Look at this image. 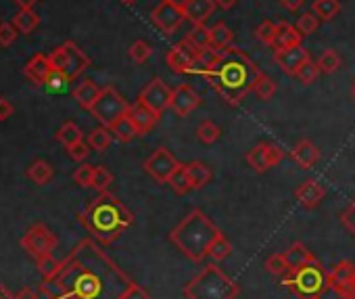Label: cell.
Instances as JSON below:
<instances>
[{
	"instance_id": "obj_1",
	"label": "cell",
	"mask_w": 355,
	"mask_h": 299,
	"mask_svg": "<svg viewBox=\"0 0 355 299\" xmlns=\"http://www.w3.org/2000/svg\"><path fill=\"white\" fill-rule=\"evenodd\" d=\"M132 278L98 247L82 239L61 262L55 276L44 278L40 293L46 299H121Z\"/></svg>"
},
{
	"instance_id": "obj_2",
	"label": "cell",
	"mask_w": 355,
	"mask_h": 299,
	"mask_svg": "<svg viewBox=\"0 0 355 299\" xmlns=\"http://www.w3.org/2000/svg\"><path fill=\"white\" fill-rule=\"evenodd\" d=\"M199 76H203L228 105H239L247 94L253 92L261 71L241 49L230 46L228 51L220 53L211 67L199 71Z\"/></svg>"
},
{
	"instance_id": "obj_3",
	"label": "cell",
	"mask_w": 355,
	"mask_h": 299,
	"mask_svg": "<svg viewBox=\"0 0 355 299\" xmlns=\"http://www.w3.org/2000/svg\"><path fill=\"white\" fill-rule=\"evenodd\" d=\"M78 218L90 237L101 245L115 243L134 224L132 212L109 191L98 193V197H94Z\"/></svg>"
},
{
	"instance_id": "obj_4",
	"label": "cell",
	"mask_w": 355,
	"mask_h": 299,
	"mask_svg": "<svg viewBox=\"0 0 355 299\" xmlns=\"http://www.w3.org/2000/svg\"><path fill=\"white\" fill-rule=\"evenodd\" d=\"M220 234L222 230L211 222V218H207L201 210H193L173 226V230L169 232V241L191 262L201 264L207 257L211 243Z\"/></svg>"
},
{
	"instance_id": "obj_5",
	"label": "cell",
	"mask_w": 355,
	"mask_h": 299,
	"mask_svg": "<svg viewBox=\"0 0 355 299\" xmlns=\"http://www.w3.org/2000/svg\"><path fill=\"white\" fill-rule=\"evenodd\" d=\"M182 293L187 299H236L241 287L216 262H211L184 284Z\"/></svg>"
},
{
	"instance_id": "obj_6",
	"label": "cell",
	"mask_w": 355,
	"mask_h": 299,
	"mask_svg": "<svg viewBox=\"0 0 355 299\" xmlns=\"http://www.w3.org/2000/svg\"><path fill=\"white\" fill-rule=\"evenodd\" d=\"M280 284L288 289L293 295H297L299 299L322 297L326 291H330L328 272L322 268L320 262H311V264L291 270L286 276L280 278Z\"/></svg>"
},
{
	"instance_id": "obj_7",
	"label": "cell",
	"mask_w": 355,
	"mask_h": 299,
	"mask_svg": "<svg viewBox=\"0 0 355 299\" xmlns=\"http://www.w3.org/2000/svg\"><path fill=\"white\" fill-rule=\"evenodd\" d=\"M128 109H130V103L113 86H107V88H103L101 96L92 105L90 113L101 121V126L111 128L115 121H119L121 117L128 115Z\"/></svg>"
},
{
	"instance_id": "obj_8",
	"label": "cell",
	"mask_w": 355,
	"mask_h": 299,
	"mask_svg": "<svg viewBox=\"0 0 355 299\" xmlns=\"http://www.w3.org/2000/svg\"><path fill=\"white\" fill-rule=\"evenodd\" d=\"M21 247L34 259H38V257L49 255V253L55 251V247H57V234L49 226H44V224L38 222V224L30 226L28 232L21 237Z\"/></svg>"
},
{
	"instance_id": "obj_9",
	"label": "cell",
	"mask_w": 355,
	"mask_h": 299,
	"mask_svg": "<svg viewBox=\"0 0 355 299\" xmlns=\"http://www.w3.org/2000/svg\"><path fill=\"white\" fill-rule=\"evenodd\" d=\"M282 160H284V151L278 144H272V142H257L245 155V162L257 174H266L268 170L276 168Z\"/></svg>"
},
{
	"instance_id": "obj_10",
	"label": "cell",
	"mask_w": 355,
	"mask_h": 299,
	"mask_svg": "<svg viewBox=\"0 0 355 299\" xmlns=\"http://www.w3.org/2000/svg\"><path fill=\"white\" fill-rule=\"evenodd\" d=\"M178 166H180V162H178V160L167 151L165 146L155 148L153 155H148L146 162L142 164L144 172H146L153 180H157L159 185H167L169 178H171V174L178 170Z\"/></svg>"
},
{
	"instance_id": "obj_11",
	"label": "cell",
	"mask_w": 355,
	"mask_h": 299,
	"mask_svg": "<svg viewBox=\"0 0 355 299\" xmlns=\"http://www.w3.org/2000/svg\"><path fill=\"white\" fill-rule=\"evenodd\" d=\"M330 291L340 295L343 299L355 297V264L351 259L336 262L328 272Z\"/></svg>"
},
{
	"instance_id": "obj_12",
	"label": "cell",
	"mask_w": 355,
	"mask_h": 299,
	"mask_svg": "<svg viewBox=\"0 0 355 299\" xmlns=\"http://www.w3.org/2000/svg\"><path fill=\"white\" fill-rule=\"evenodd\" d=\"M184 19H187L184 9L169 3V0H161L159 7L153 9V13H150V24L167 36H171L178 28H180Z\"/></svg>"
},
{
	"instance_id": "obj_13",
	"label": "cell",
	"mask_w": 355,
	"mask_h": 299,
	"mask_svg": "<svg viewBox=\"0 0 355 299\" xmlns=\"http://www.w3.org/2000/svg\"><path fill=\"white\" fill-rule=\"evenodd\" d=\"M165 61L175 74H193L199 61V51L184 38L182 42H178L175 46L169 49Z\"/></svg>"
},
{
	"instance_id": "obj_14",
	"label": "cell",
	"mask_w": 355,
	"mask_h": 299,
	"mask_svg": "<svg viewBox=\"0 0 355 299\" xmlns=\"http://www.w3.org/2000/svg\"><path fill=\"white\" fill-rule=\"evenodd\" d=\"M171 88L161 80V78H153L142 90H140V96L138 101L144 103L148 109H153L155 113H163L165 109H169V103H171Z\"/></svg>"
},
{
	"instance_id": "obj_15",
	"label": "cell",
	"mask_w": 355,
	"mask_h": 299,
	"mask_svg": "<svg viewBox=\"0 0 355 299\" xmlns=\"http://www.w3.org/2000/svg\"><path fill=\"white\" fill-rule=\"evenodd\" d=\"M199 105H201V96L195 92V88H193V86H189V84H180V86H175V88H173L169 109H171L175 115L187 117V115H191Z\"/></svg>"
},
{
	"instance_id": "obj_16",
	"label": "cell",
	"mask_w": 355,
	"mask_h": 299,
	"mask_svg": "<svg viewBox=\"0 0 355 299\" xmlns=\"http://www.w3.org/2000/svg\"><path fill=\"white\" fill-rule=\"evenodd\" d=\"M309 61V53L307 49L299 46H291V49H278L274 53V63L286 74V76H295L299 71V67Z\"/></svg>"
},
{
	"instance_id": "obj_17",
	"label": "cell",
	"mask_w": 355,
	"mask_h": 299,
	"mask_svg": "<svg viewBox=\"0 0 355 299\" xmlns=\"http://www.w3.org/2000/svg\"><path fill=\"white\" fill-rule=\"evenodd\" d=\"M324 195H326V187H324L320 180H315V178L303 180V182L297 187V191H295V199H297V203H299L303 210H313V207H318V205L322 203Z\"/></svg>"
},
{
	"instance_id": "obj_18",
	"label": "cell",
	"mask_w": 355,
	"mask_h": 299,
	"mask_svg": "<svg viewBox=\"0 0 355 299\" xmlns=\"http://www.w3.org/2000/svg\"><path fill=\"white\" fill-rule=\"evenodd\" d=\"M128 117L132 119V123L136 126V130H138V134L140 136H144L146 132H150L157 123H159V113H155L153 109H148L144 103H140V101H136L134 105H130V109H128Z\"/></svg>"
},
{
	"instance_id": "obj_19",
	"label": "cell",
	"mask_w": 355,
	"mask_h": 299,
	"mask_svg": "<svg viewBox=\"0 0 355 299\" xmlns=\"http://www.w3.org/2000/svg\"><path fill=\"white\" fill-rule=\"evenodd\" d=\"M65 53H67V63H65V76L67 80H76L78 76H82L88 67H90V59L86 57V53L76 44V42H65Z\"/></svg>"
},
{
	"instance_id": "obj_20",
	"label": "cell",
	"mask_w": 355,
	"mask_h": 299,
	"mask_svg": "<svg viewBox=\"0 0 355 299\" xmlns=\"http://www.w3.org/2000/svg\"><path fill=\"white\" fill-rule=\"evenodd\" d=\"M293 162L303 168V170H311L318 162H320V148L311 142V140H299L293 151H291Z\"/></svg>"
},
{
	"instance_id": "obj_21",
	"label": "cell",
	"mask_w": 355,
	"mask_h": 299,
	"mask_svg": "<svg viewBox=\"0 0 355 299\" xmlns=\"http://www.w3.org/2000/svg\"><path fill=\"white\" fill-rule=\"evenodd\" d=\"M51 71H53V65H51L49 57H44V55H34V57L28 61V65L24 67V76H26L34 86H44Z\"/></svg>"
},
{
	"instance_id": "obj_22",
	"label": "cell",
	"mask_w": 355,
	"mask_h": 299,
	"mask_svg": "<svg viewBox=\"0 0 355 299\" xmlns=\"http://www.w3.org/2000/svg\"><path fill=\"white\" fill-rule=\"evenodd\" d=\"M216 0H189L184 7V15L193 26H205V22L214 15L216 11Z\"/></svg>"
},
{
	"instance_id": "obj_23",
	"label": "cell",
	"mask_w": 355,
	"mask_h": 299,
	"mask_svg": "<svg viewBox=\"0 0 355 299\" xmlns=\"http://www.w3.org/2000/svg\"><path fill=\"white\" fill-rule=\"evenodd\" d=\"M303 40V36L299 34V30L286 22L276 24V38H274V49H291V46H299Z\"/></svg>"
},
{
	"instance_id": "obj_24",
	"label": "cell",
	"mask_w": 355,
	"mask_h": 299,
	"mask_svg": "<svg viewBox=\"0 0 355 299\" xmlns=\"http://www.w3.org/2000/svg\"><path fill=\"white\" fill-rule=\"evenodd\" d=\"M101 92H103V88L96 84V82H92V80H84L76 90H73V99H76V103L82 107V109H92V105L96 103V99L101 96Z\"/></svg>"
},
{
	"instance_id": "obj_25",
	"label": "cell",
	"mask_w": 355,
	"mask_h": 299,
	"mask_svg": "<svg viewBox=\"0 0 355 299\" xmlns=\"http://www.w3.org/2000/svg\"><path fill=\"white\" fill-rule=\"evenodd\" d=\"M284 253V257H286V264H288V268L291 270H295V268H301V266H305V264H311V262H318L315 259V255L303 245V243H293L286 251H282Z\"/></svg>"
},
{
	"instance_id": "obj_26",
	"label": "cell",
	"mask_w": 355,
	"mask_h": 299,
	"mask_svg": "<svg viewBox=\"0 0 355 299\" xmlns=\"http://www.w3.org/2000/svg\"><path fill=\"white\" fill-rule=\"evenodd\" d=\"M187 172H189V178H191L193 191H201V189H205V187L211 182V178H214L211 170H209L203 162H191V164H187Z\"/></svg>"
},
{
	"instance_id": "obj_27",
	"label": "cell",
	"mask_w": 355,
	"mask_h": 299,
	"mask_svg": "<svg viewBox=\"0 0 355 299\" xmlns=\"http://www.w3.org/2000/svg\"><path fill=\"white\" fill-rule=\"evenodd\" d=\"M209 34H211V46L220 53L228 51L232 46V40H234V34L232 30L224 24V22H218L216 26L209 28Z\"/></svg>"
},
{
	"instance_id": "obj_28",
	"label": "cell",
	"mask_w": 355,
	"mask_h": 299,
	"mask_svg": "<svg viewBox=\"0 0 355 299\" xmlns=\"http://www.w3.org/2000/svg\"><path fill=\"white\" fill-rule=\"evenodd\" d=\"M28 178H30L34 185L44 187V185H49V182L55 178V170H53V166H51L49 162L36 160V162L28 168Z\"/></svg>"
},
{
	"instance_id": "obj_29",
	"label": "cell",
	"mask_w": 355,
	"mask_h": 299,
	"mask_svg": "<svg viewBox=\"0 0 355 299\" xmlns=\"http://www.w3.org/2000/svg\"><path fill=\"white\" fill-rule=\"evenodd\" d=\"M40 24V17L34 9H19L13 17V26L17 28L19 34H32Z\"/></svg>"
},
{
	"instance_id": "obj_30",
	"label": "cell",
	"mask_w": 355,
	"mask_h": 299,
	"mask_svg": "<svg viewBox=\"0 0 355 299\" xmlns=\"http://www.w3.org/2000/svg\"><path fill=\"white\" fill-rule=\"evenodd\" d=\"M88 146L90 148H94V151H107V148L111 146V142H113V132L109 130V128H105V126H101V128H94L90 134H88Z\"/></svg>"
},
{
	"instance_id": "obj_31",
	"label": "cell",
	"mask_w": 355,
	"mask_h": 299,
	"mask_svg": "<svg viewBox=\"0 0 355 299\" xmlns=\"http://www.w3.org/2000/svg\"><path fill=\"white\" fill-rule=\"evenodd\" d=\"M109 130L113 132V138L119 140V142H132L136 136H140L138 130H136V126L132 123V119H130L128 115L121 117L119 121H115Z\"/></svg>"
},
{
	"instance_id": "obj_32",
	"label": "cell",
	"mask_w": 355,
	"mask_h": 299,
	"mask_svg": "<svg viewBox=\"0 0 355 299\" xmlns=\"http://www.w3.org/2000/svg\"><path fill=\"white\" fill-rule=\"evenodd\" d=\"M175 195H187L189 191H193V185H191V178H189V172H187V166L180 164L178 166V170L171 174L169 182H167Z\"/></svg>"
},
{
	"instance_id": "obj_33",
	"label": "cell",
	"mask_w": 355,
	"mask_h": 299,
	"mask_svg": "<svg viewBox=\"0 0 355 299\" xmlns=\"http://www.w3.org/2000/svg\"><path fill=\"white\" fill-rule=\"evenodd\" d=\"M311 11L322 19V22H330L340 13V3L338 0H313Z\"/></svg>"
},
{
	"instance_id": "obj_34",
	"label": "cell",
	"mask_w": 355,
	"mask_h": 299,
	"mask_svg": "<svg viewBox=\"0 0 355 299\" xmlns=\"http://www.w3.org/2000/svg\"><path fill=\"white\" fill-rule=\"evenodd\" d=\"M57 140L69 148L71 144H76V142L84 140V136H82V130H80V126H78V123H73V121H65V123L59 128V132H57Z\"/></svg>"
},
{
	"instance_id": "obj_35",
	"label": "cell",
	"mask_w": 355,
	"mask_h": 299,
	"mask_svg": "<svg viewBox=\"0 0 355 299\" xmlns=\"http://www.w3.org/2000/svg\"><path fill=\"white\" fill-rule=\"evenodd\" d=\"M230 253H232V245H230V241L226 239V234L222 232V234H220V237H218V239L211 243L207 257H211V262L220 264V262L228 259V257H230Z\"/></svg>"
},
{
	"instance_id": "obj_36",
	"label": "cell",
	"mask_w": 355,
	"mask_h": 299,
	"mask_svg": "<svg viewBox=\"0 0 355 299\" xmlns=\"http://www.w3.org/2000/svg\"><path fill=\"white\" fill-rule=\"evenodd\" d=\"M253 92H255L261 101H272V99H274V94L278 92V84H276L270 76L261 74V76L257 78V82H255Z\"/></svg>"
},
{
	"instance_id": "obj_37",
	"label": "cell",
	"mask_w": 355,
	"mask_h": 299,
	"mask_svg": "<svg viewBox=\"0 0 355 299\" xmlns=\"http://www.w3.org/2000/svg\"><path fill=\"white\" fill-rule=\"evenodd\" d=\"M187 40H189L197 51H203V49L211 46V34H209V28H205V26H195V28L187 34Z\"/></svg>"
},
{
	"instance_id": "obj_38",
	"label": "cell",
	"mask_w": 355,
	"mask_h": 299,
	"mask_svg": "<svg viewBox=\"0 0 355 299\" xmlns=\"http://www.w3.org/2000/svg\"><path fill=\"white\" fill-rule=\"evenodd\" d=\"M266 270H268V274H272V276H276V278H282V276H286V274L291 272L284 253H274V255H270V257L266 259Z\"/></svg>"
},
{
	"instance_id": "obj_39",
	"label": "cell",
	"mask_w": 355,
	"mask_h": 299,
	"mask_svg": "<svg viewBox=\"0 0 355 299\" xmlns=\"http://www.w3.org/2000/svg\"><path fill=\"white\" fill-rule=\"evenodd\" d=\"M220 136H222V130L214 123V121H203L199 128H197V138H199V142H203V144H216L218 140H220Z\"/></svg>"
},
{
	"instance_id": "obj_40",
	"label": "cell",
	"mask_w": 355,
	"mask_h": 299,
	"mask_svg": "<svg viewBox=\"0 0 355 299\" xmlns=\"http://www.w3.org/2000/svg\"><path fill=\"white\" fill-rule=\"evenodd\" d=\"M340 63H343V61H340L338 53L332 51V49L324 51V53L320 55V59H318V67H320L322 74H334V71L340 67Z\"/></svg>"
},
{
	"instance_id": "obj_41",
	"label": "cell",
	"mask_w": 355,
	"mask_h": 299,
	"mask_svg": "<svg viewBox=\"0 0 355 299\" xmlns=\"http://www.w3.org/2000/svg\"><path fill=\"white\" fill-rule=\"evenodd\" d=\"M36 266H38V272L42 274V278H51V276H55V274L59 272L61 262H59L53 253H49V255L38 257V259H36Z\"/></svg>"
},
{
	"instance_id": "obj_42",
	"label": "cell",
	"mask_w": 355,
	"mask_h": 299,
	"mask_svg": "<svg viewBox=\"0 0 355 299\" xmlns=\"http://www.w3.org/2000/svg\"><path fill=\"white\" fill-rule=\"evenodd\" d=\"M318 26H320V17L311 11V13H303L299 19H297V24H295V28L299 30V34L301 36H311L315 30H318Z\"/></svg>"
},
{
	"instance_id": "obj_43",
	"label": "cell",
	"mask_w": 355,
	"mask_h": 299,
	"mask_svg": "<svg viewBox=\"0 0 355 299\" xmlns=\"http://www.w3.org/2000/svg\"><path fill=\"white\" fill-rule=\"evenodd\" d=\"M113 185V174L105 166H94V178H92V189L98 193H105Z\"/></svg>"
},
{
	"instance_id": "obj_44",
	"label": "cell",
	"mask_w": 355,
	"mask_h": 299,
	"mask_svg": "<svg viewBox=\"0 0 355 299\" xmlns=\"http://www.w3.org/2000/svg\"><path fill=\"white\" fill-rule=\"evenodd\" d=\"M128 55H130V59H132L134 63H144V61L153 55V49H150V44H148V42H144V40H136V42L130 46Z\"/></svg>"
},
{
	"instance_id": "obj_45",
	"label": "cell",
	"mask_w": 355,
	"mask_h": 299,
	"mask_svg": "<svg viewBox=\"0 0 355 299\" xmlns=\"http://www.w3.org/2000/svg\"><path fill=\"white\" fill-rule=\"evenodd\" d=\"M318 76H320V67H318V63H313L311 59L305 61V63L299 67V71L295 74V78H297L301 84H311Z\"/></svg>"
},
{
	"instance_id": "obj_46",
	"label": "cell",
	"mask_w": 355,
	"mask_h": 299,
	"mask_svg": "<svg viewBox=\"0 0 355 299\" xmlns=\"http://www.w3.org/2000/svg\"><path fill=\"white\" fill-rule=\"evenodd\" d=\"M255 36H257V40H259L261 44H266V46H274V38H276V24H272V22H263V24H259V26H257V30H255Z\"/></svg>"
},
{
	"instance_id": "obj_47",
	"label": "cell",
	"mask_w": 355,
	"mask_h": 299,
	"mask_svg": "<svg viewBox=\"0 0 355 299\" xmlns=\"http://www.w3.org/2000/svg\"><path fill=\"white\" fill-rule=\"evenodd\" d=\"M92 178H94V166L84 164V166H80V168L73 172V180H76V185H80V187H84V189L92 187Z\"/></svg>"
},
{
	"instance_id": "obj_48",
	"label": "cell",
	"mask_w": 355,
	"mask_h": 299,
	"mask_svg": "<svg viewBox=\"0 0 355 299\" xmlns=\"http://www.w3.org/2000/svg\"><path fill=\"white\" fill-rule=\"evenodd\" d=\"M17 36H19V32L13 24H9V22L0 24V46H11L17 40Z\"/></svg>"
},
{
	"instance_id": "obj_49",
	"label": "cell",
	"mask_w": 355,
	"mask_h": 299,
	"mask_svg": "<svg viewBox=\"0 0 355 299\" xmlns=\"http://www.w3.org/2000/svg\"><path fill=\"white\" fill-rule=\"evenodd\" d=\"M340 224H343L345 230H347L349 234H353V239H355V199L343 210V214H340Z\"/></svg>"
},
{
	"instance_id": "obj_50",
	"label": "cell",
	"mask_w": 355,
	"mask_h": 299,
	"mask_svg": "<svg viewBox=\"0 0 355 299\" xmlns=\"http://www.w3.org/2000/svg\"><path fill=\"white\" fill-rule=\"evenodd\" d=\"M67 151H69V157H71L73 162H86L88 155H90V146H88V142L80 140V142L71 144V146L67 148Z\"/></svg>"
},
{
	"instance_id": "obj_51",
	"label": "cell",
	"mask_w": 355,
	"mask_h": 299,
	"mask_svg": "<svg viewBox=\"0 0 355 299\" xmlns=\"http://www.w3.org/2000/svg\"><path fill=\"white\" fill-rule=\"evenodd\" d=\"M121 299H150V295H148V291L144 289V287H140L138 282H130V287H128V291L123 293V297Z\"/></svg>"
},
{
	"instance_id": "obj_52",
	"label": "cell",
	"mask_w": 355,
	"mask_h": 299,
	"mask_svg": "<svg viewBox=\"0 0 355 299\" xmlns=\"http://www.w3.org/2000/svg\"><path fill=\"white\" fill-rule=\"evenodd\" d=\"M67 82H69V80H67V76H63L61 71H55V69H53V71L49 74V78H46V84H44V86H49L51 90H61Z\"/></svg>"
},
{
	"instance_id": "obj_53",
	"label": "cell",
	"mask_w": 355,
	"mask_h": 299,
	"mask_svg": "<svg viewBox=\"0 0 355 299\" xmlns=\"http://www.w3.org/2000/svg\"><path fill=\"white\" fill-rule=\"evenodd\" d=\"M13 105H11V101L9 99H5V96H0V121H5V119H9L11 115H13Z\"/></svg>"
},
{
	"instance_id": "obj_54",
	"label": "cell",
	"mask_w": 355,
	"mask_h": 299,
	"mask_svg": "<svg viewBox=\"0 0 355 299\" xmlns=\"http://www.w3.org/2000/svg\"><path fill=\"white\" fill-rule=\"evenodd\" d=\"M280 5H282L286 11H293V13H295V11H299V9L305 5V0H280Z\"/></svg>"
},
{
	"instance_id": "obj_55",
	"label": "cell",
	"mask_w": 355,
	"mask_h": 299,
	"mask_svg": "<svg viewBox=\"0 0 355 299\" xmlns=\"http://www.w3.org/2000/svg\"><path fill=\"white\" fill-rule=\"evenodd\" d=\"M15 299H40V295L34 289L26 287V289H21V291L15 293Z\"/></svg>"
},
{
	"instance_id": "obj_56",
	"label": "cell",
	"mask_w": 355,
	"mask_h": 299,
	"mask_svg": "<svg viewBox=\"0 0 355 299\" xmlns=\"http://www.w3.org/2000/svg\"><path fill=\"white\" fill-rule=\"evenodd\" d=\"M236 3H239V0H216V5H218L220 9H224V11H230Z\"/></svg>"
},
{
	"instance_id": "obj_57",
	"label": "cell",
	"mask_w": 355,
	"mask_h": 299,
	"mask_svg": "<svg viewBox=\"0 0 355 299\" xmlns=\"http://www.w3.org/2000/svg\"><path fill=\"white\" fill-rule=\"evenodd\" d=\"M15 3L19 5V9H32L38 3V0H15Z\"/></svg>"
},
{
	"instance_id": "obj_58",
	"label": "cell",
	"mask_w": 355,
	"mask_h": 299,
	"mask_svg": "<svg viewBox=\"0 0 355 299\" xmlns=\"http://www.w3.org/2000/svg\"><path fill=\"white\" fill-rule=\"evenodd\" d=\"M0 299H15V295H11L5 284H0Z\"/></svg>"
},
{
	"instance_id": "obj_59",
	"label": "cell",
	"mask_w": 355,
	"mask_h": 299,
	"mask_svg": "<svg viewBox=\"0 0 355 299\" xmlns=\"http://www.w3.org/2000/svg\"><path fill=\"white\" fill-rule=\"evenodd\" d=\"M169 3H173V5H178V7H187V3H189V0H169Z\"/></svg>"
},
{
	"instance_id": "obj_60",
	"label": "cell",
	"mask_w": 355,
	"mask_h": 299,
	"mask_svg": "<svg viewBox=\"0 0 355 299\" xmlns=\"http://www.w3.org/2000/svg\"><path fill=\"white\" fill-rule=\"evenodd\" d=\"M121 3H123V5H134L136 0H121Z\"/></svg>"
},
{
	"instance_id": "obj_61",
	"label": "cell",
	"mask_w": 355,
	"mask_h": 299,
	"mask_svg": "<svg viewBox=\"0 0 355 299\" xmlns=\"http://www.w3.org/2000/svg\"><path fill=\"white\" fill-rule=\"evenodd\" d=\"M351 94L355 96V82H353V88H351Z\"/></svg>"
},
{
	"instance_id": "obj_62",
	"label": "cell",
	"mask_w": 355,
	"mask_h": 299,
	"mask_svg": "<svg viewBox=\"0 0 355 299\" xmlns=\"http://www.w3.org/2000/svg\"><path fill=\"white\" fill-rule=\"evenodd\" d=\"M309 299H322V297H309Z\"/></svg>"
},
{
	"instance_id": "obj_63",
	"label": "cell",
	"mask_w": 355,
	"mask_h": 299,
	"mask_svg": "<svg viewBox=\"0 0 355 299\" xmlns=\"http://www.w3.org/2000/svg\"><path fill=\"white\" fill-rule=\"evenodd\" d=\"M349 299H355V297H349Z\"/></svg>"
}]
</instances>
